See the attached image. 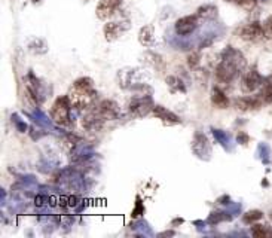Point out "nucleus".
Wrapping results in <instances>:
<instances>
[{
	"label": "nucleus",
	"mask_w": 272,
	"mask_h": 238,
	"mask_svg": "<svg viewBox=\"0 0 272 238\" xmlns=\"http://www.w3.org/2000/svg\"><path fill=\"white\" fill-rule=\"evenodd\" d=\"M264 106L262 100L258 97H250V96H246V97H238L234 100V108L241 110V112H253V110H259L260 108Z\"/></svg>",
	"instance_id": "13"
},
{
	"label": "nucleus",
	"mask_w": 272,
	"mask_h": 238,
	"mask_svg": "<svg viewBox=\"0 0 272 238\" xmlns=\"http://www.w3.org/2000/svg\"><path fill=\"white\" fill-rule=\"evenodd\" d=\"M250 234L256 238H265L272 237V230L268 228L266 225H260V224H254L250 228Z\"/></svg>",
	"instance_id": "25"
},
{
	"label": "nucleus",
	"mask_w": 272,
	"mask_h": 238,
	"mask_svg": "<svg viewBox=\"0 0 272 238\" xmlns=\"http://www.w3.org/2000/svg\"><path fill=\"white\" fill-rule=\"evenodd\" d=\"M72 110H73V106L70 103V98L68 96H60L56 97L51 108V112H50V116L54 120L56 125L60 126H68L72 124Z\"/></svg>",
	"instance_id": "3"
},
{
	"label": "nucleus",
	"mask_w": 272,
	"mask_h": 238,
	"mask_svg": "<svg viewBox=\"0 0 272 238\" xmlns=\"http://www.w3.org/2000/svg\"><path fill=\"white\" fill-rule=\"evenodd\" d=\"M26 90H27L28 97L38 106H40L46 100V97H48V91H46L45 84H42V80L32 70L28 72V74L26 78Z\"/></svg>",
	"instance_id": "4"
},
{
	"label": "nucleus",
	"mask_w": 272,
	"mask_h": 238,
	"mask_svg": "<svg viewBox=\"0 0 272 238\" xmlns=\"http://www.w3.org/2000/svg\"><path fill=\"white\" fill-rule=\"evenodd\" d=\"M262 219H264V212H260V210H258V208L246 212V213L242 214V218H241L242 224H244V225H250V226L254 225V224H258V222L262 220Z\"/></svg>",
	"instance_id": "24"
},
{
	"label": "nucleus",
	"mask_w": 272,
	"mask_h": 238,
	"mask_svg": "<svg viewBox=\"0 0 272 238\" xmlns=\"http://www.w3.org/2000/svg\"><path fill=\"white\" fill-rule=\"evenodd\" d=\"M182 224H184V219H183V218H174V219L171 220V226H172V228H177V226H180Z\"/></svg>",
	"instance_id": "36"
},
{
	"label": "nucleus",
	"mask_w": 272,
	"mask_h": 238,
	"mask_svg": "<svg viewBox=\"0 0 272 238\" xmlns=\"http://www.w3.org/2000/svg\"><path fill=\"white\" fill-rule=\"evenodd\" d=\"M68 98L70 103L73 106V109L79 110V112H86L91 110L97 106V100H98V92L94 88V80L88 76H82L78 78L70 91H68Z\"/></svg>",
	"instance_id": "1"
},
{
	"label": "nucleus",
	"mask_w": 272,
	"mask_h": 238,
	"mask_svg": "<svg viewBox=\"0 0 272 238\" xmlns=\"http://www.w3.org/2000/svg\"><path fill=\"white\" fill-rule=\"evenodd\" d=\"M154 108H155V103L152 98V91L149 92L142 91L136 94L134 97H131V100L128 102V112L134 118L148 116L149 114L154 112Z\"/></svg>",
	"instance_id": "2"
},
{
	"label": "nucleus",
	"mask_w": 272,
	"mask_h": 238,
	"mask_svg": "<svg viewBox=\"0 0 272 238\" xmlns=\"http://www.w3.org/2000/svg\"><path fill=\"white\" fill-rule=\"evenodd\" d=\"M138 42L144 48H152L155 45V27L152 24H148L140 28L138 32Z\"/></svg>",
	"instance_id": "17"
},
{
	"label": "nucleus",
	"mask_w": 272,
	"mask_h": 238,
	"mask_svg": "<svg viewBox=\"0 0 272 238\" xmlns=\"http://www.w3.org/2000/svg\"><path fill=\"white\" fill-rule=\"evenodd\" d=\"M104 122H106V119L100 115L97 108H94V109L85 112V115L82 118V128L86 130V131H91V132L100 131L103 128Z\"/></svg>",
	"instance_id": "11"
},
{
	"label": "nucleus",
	"mask_w": 272,
	"mask_h": 238,
	"mask_svg": "<svg viewBox=\"0 0 272 238\" xmlns=\"http://www.w3.org/2000/svg\"><path fill=\"white\" fill-rule=\"evenodd\" d=\"M40 2H42V0H32L33 4H38V3H40Z\"/></svg>",
	"instance_id": "38"
},
{
	"label": "nucleus",
	"mask_w": 272,
	"mask_h": 238,
	"mask_svg": "<svg viewBox=\"0 0 272 238\" xmlns=\"http://www.w3.org/2000/svg\"><path fill=\"white\" fill-rule=\"evenodd\" d=\"M200 18L195 15H184L182 18H178L174 24V32L177 36H183V38H188L190 34H194L198 27H200Z\"/></svg>",
	"instance_id": "8"
},
{
	"label": "nucleus",
	"mask_w": 272,
	"mask_h": 238,
	"mask_svg": "<svg viewBox=\"0 0 272 238\" xmlns=\"http://www.w3.org/2000/svg\"><path fill=\"white\" fill-rule=\"evenodd\" d=\"M124 0H100L96 8V15L98 20H109L116 14V10L120 8Z\"/></svg>",
	"instance_id": "12"
},
{
	"label": "nucleus",
	"mask_w": 272,
	"mask_h": 238,
	"mask_svg": "<svg viewBox=\"0 0 272 238\" xmlns=\"http://www.w3.org/2000/svg\"><path fill=\"white\" fill-rule=\"evenodd\" d=\"M79 196H76V195H70L68 196V207H76L78 204H79Z\"/></svg>",
	"instance_id": "35"
},
{
	"label": "nucleus",
	"mask_w": 272,
	"mask_h": 238,
	"mask_svg": "<svg viewBox=\"0 0 272 238\" xmlns=\"http://www.w3.org/2000/svg\"><path fill=\"white\" fill-rule=\"evenodd\" d=\"M236 142H238L240 144H242V146H247L248 142H250V136H248L246 131H240V132L236 134Z\"/></svg>",
	"instance_id": "32"
},
{
	"label": "nucleus",
	"mask_w": 272,
	"mask_h": 238,
	"mask_svg": "<svg viewBox=\"0 0 272 238\" xmlns=\"http://www.w3.org/2000/svg\"><path fill=\"white\" fill-rule=\"evenodd\" d=\"M212 131H213V136H214V138H216V142H218V144L223 146L226 150H230V149L228 148V144H229V142H230L229 134L224 132L223 130H216V128H212Z\"/></svg>",
	"instance_id": "27"
},
{
	"label": "nucleus",
	"mask_w": 272,
	"mask_h": 238,
	"mask_svg": "<svg viewBox=\"0 0 272 238\" xmlns=\"http://www.w3.org/2000/svg\"><path fill=\"white\" fill-rule=\"evenodd\" d=\"M176 236V231H172V230H170V231H164L160 234V237H174Z\"/></svg>",
	"instance_id": "37"
},
{
	"label": "nucleus",
	"mask_w": 272,
	"mask_h": 238,
	"mask_svg": "<svg viewBox=\"0 0 272 238\" xmlns=\"http://www.w3.org/2000/svg\"><path fill=\"white\" fill-rule=\"evenodd\" d=\"M196 16L200 18V21H204V22L214 21L218 18V6H214V4L200 6L196 10Z\"/></svg>",
	"instance_id": "21"
},
{
	"label": "nucleus",
	"mask_w": 272,
	"mask_h": 238,
	"mask_svg": "<svg viewBox=\"0 0 272 238\" xmlns=\"http://www.w3.org/2000/svg\"><path fill=\"white\" fill-rule=\"evenodd\" d=\"M264 84H265V78L258 72L256 67H250V68L244 70L242 78H241V90H242V92L252 94L256 90L262 88Z\"/></svg>",
	"instance_id": "7"
},
{
	"label": "nucleus",
	"mask_w": 272,
	"mask_h": 238,
	"mask_svg": "<svg viewBox=\"0 0 272 238\" xmlns=\"http://www.w3.org/2000/svg\"><path fill=\"white\" fill-rule=\"evenodd\" d=\"M143 61H146V64H149L154 70H156L158 73H164L165 72V60L162 58V56L154 52V51H146L144 56H143Z\"/></svg>",
	"instance_id": "18"
},
{
	"label": "nucleus",
	"mask_w": 272,
	"mask_h": 238,
	"mask_svg": "<svg viewBox=\"0 0 272 238\" xmlns=\"http://www.w3.org/2000/svg\"><path fill=\"white\" fill-rule=\"evenodd\" d=\"M220 58H228L230 60V61H234L241 70H246L247 68V60L244 57V54L240 50L234 48V46H226L220 52Z\"/></svg>",
	"instance_id": "16"
},
{
	"label": "nucleus",
	"mask_w": 272,
	"mask_h": 238,
	"mask_svg": "<svg viewBox=\"0 0 272 238\" xmlns=\"http://www.w3.org/2000/svg\"><path fill=\"white\" fill-rule=\"evenodd\" d=\"M128 30H130L128 21H112V22L104 24V27H103V33H104V38L108 42H113V40L119 39Z\"/></svg>",
	"instance_id": "10"
},
{
	"label": "nucleus",
	"mask_w": 272,
	"mask_h": 238,
	"mask_svg": "<svg viewBox=\"0 0 272 238\" xmlns=\"http://www.w3.org/2000/svg\"><path fill=\"white\" fill-rule=\"evenodd\" d=\"M190 149H192V154L201 160V161H210L212 160V155H213V148H212V143L208 140V137L201 132V131H195L194 137H192V143H190Z\"/></svg>",
	"instance_id": "6"
},
{
	"label": "nucleus",
	"mask_w": 272,
	"mask_h": 238,
	"mask_svg": "<svg viewBox=\"0 0 272 238\" xmlns=\"http://www.w3.org/2000/svg\"><path fill=\"white\" fill-rule=\"evenodd\" d=\"M259 98L264 104H272V80H265L259 92Z\"/></svg>",
	"instance_id": "26"
},
{
	"label": "nucleus",
	"mask_w": 272,
	"mask_h": 238,
	"mask_svg": "<svg viewBox=\"0 0 272 238\" xmlns=\"http://www.w3.org/2000/svg\"><path fill=\"white\" fill-rule=\"evenodd\" d=\"M200 66H201V52H200V50L198 51H192L188 56V67L190 70H198Z\"/></svg>",
	"instance_id": "28"
},
{
	"label": "nucleus",
	"mask_w": 272,
	"mask_h": 238,
	"mask_svg": "<svg viewBox=\"0 0 272 238\" xmlns=\"http://www.w3.org/2000/svg\"><path fill=\"white\" fill-rule=\"evenodd\" d=\"M12 122H14V125H15V128H16V131H20V132H27V130H28L27 122L21 120V118H20L16 114H14V115H12Z\"/></svg>",
	"instance_id": "30"
},
{
	"label": "nucleus",
	"mask_w": 272,
	"mask_h": 238,
	"mask_svg": "<svg viewBox=\"0 0 272 238\" xmlns=\"http://www.w3.org/2000/svg\"><path fill=\"white\" fill-rule=\"evenodd\" d=\"M242 73H244V70H241L234 61L228 58H220L216 66V70H214L216 79L220 84H230L235 79H238Z\"/></svg>",
	"instance_id": "5"
},
{
	"label": "nucleus",
	"mask_w": 272,
	"mask_h": 238,
	"mask_svg": "<svg viewBox=\"0 0 272 238\" xmlns=\"http://www.w3.org/2000/svg\"><path fill=\"white\" fill-rule=\"evenodd\" d=\"M234 219V214L230 212H223V210H214L208 214L206 224L210 225V226H216L220 224H224V222H230Z\"/></svg>",
	"instance_id": "19"
},
{
	"label": "nucleus",
	"mask_w": 272,
	"mask_h": 238,
	"mask_svg": "<svg viewBox=\"0 0 272 238\" xmlns=\"http://www.w3.org/2000/svg\"><path fill=\"white\" fill-rule=\"evenodd\" d=\"M240 38L246 42H258L264 36V24L259 21H252L246 26H242L238 32Z\"/></svg>",
	"instance_id": "9"
},
{
	"label": "nucleus",
	"mask_w": 272,
	"mask_h": 238,
	"mask_svg": "<svg viewBox=\"0 0 272 238\" xmlns=\"http://www.w3.org/2000/svg\"><path fill=\"white\" fill-rule=\"evenodd\" d=\"M218 204H223V206H230V204H232L229 195H222V196L218 200Z\"/></svg>",
	"instance_id": "34"
},
{
	"label": "nucleus",
	"mask_w": 272,
	"mask_h": 238,
	"mask_svg": "<svg viewBox=\"0 0 272 238\" xmlns=\"http://www.w3.org/2000/svg\"><path fill=\"white\" fill-rule=\"evenodd\" d=\"M260 2H264V3H268V2H271V0H260Z\"/></svg>",
	"instance_id": "40"
},
{
	"label": "nucleus",
	"mask_w": 272,
	"mask_h": 238,
	"mask_svg": "<svg viewBox=\"0 0 272 238\" xmlns=\"http://www.w3.org/2000/svg\"><path fill=\"white\" fill-rule=\"evenodd\" d=\"M212 103L218 109H228L229 104H230V100H229V97L226 96V92L222 88L213 86V90H212Z\"/></svg>",
	"instance_id": "20"
},
{
	"label": "nucleus",
	"mask_w": 272,
	"mask_h": 238,
	"mask_svg": "<svg viewBox=\"0 0 272 238\" xmlns=\"http://www.w3.org/2000/svg\"><path fill=\"white\" fill-rule=\"evenodd\" d=\"M268 216H270V220H271V224H272V208L270 210V213H268Z\"/></svg>",
	"instance_id": "39"
},
{
	"label": "nucleus",
	"mask_w": 272,
	"mask_h": 238,
	"mask_svg": "<svg viewBox=\"0 0 272 238\" xmlns=\"http://www.w3.org/2000/svg\"><path fill=\"white\" fill-rule=\"evenodd\" d=\"M262 24H264V36H265V39L272 40V15H270Z\"/></svg>",
	"instance_id": "31"
},
{
	"label": "nucleus",
	"mask_w": 272,
	"mask_h": 238,
	"mask_svg": "<svg viewBox=\"0 0 272 238\" xmlns=\"http://www.w3.org/2000/svg\"><path fill=\"white\" fill-rule=\"evenodd\" d=\"M27 48H28V51H30L32 54H34V56H44V54H46L48 50H50L46 40L42 39V38H33V39L28 42Z\"/></svg>",
	"instance_id": "22"
},
{
	"label": "nucleus",
	"mask_w": 272,
	"mask_h": 238,
	"mask_svg": "<svg viewBox=\"0 0 272 238\" xmlns=\"http://www.w3.org/2000/svg\"><path fill=\"white\" fill-rule=\"evenodd\" d=\"M144 212H146L144 204L142 202V198H140V196H137V198H136V207H134V210H132V213H131L132 219H138V218H142V216L144 214Z\"/></svg>",
	"instance_id": "29"
},
{
	"label": "nucleus",
	"mask_w": 272,
	"mask_h": 238,
	"mask_svg": "<svg viewBox=\"0 0 272 238\" xmlns=\"http://www.w3.org/2000/svg\"><path fill=\"white\" fill-rule=\"evenodd\" d=\"M97 110L100 112V115L106 120H113L119 116V104L114 102V100H110V98H106V100H102L97 106Z\"/></svg>",
	"instance_id": "14"
},
{
	"label": "nucleus",
	"mask_w": 272,
	"mask_h": 238,
	"mask_svg": "<svg viewBox=\"0 0 272 238\" xmlns=\"http://www.w3.org/2000/svg\"><path fill=\"white\" fill-rule=\"evenodd\" d=\"M152 115L155 118L161 119L164 124H166V125H178V124H182V118L177 114H174L172 110L164 108L161 104H155Z\"/></svg>",
	"instance_id": "15"
},
{
	"label": "nucleus",
	"mask_w": 272,
	"mask_h": 238,
	"mask_svg": "<svg viewBox=\"0 0 272 238\" xmlns=\"http://www.w3.org/2000/svg\"><path fill=\"white\" fill-rule=\"evenodd\" d=\"M232 2L242 6L244 9H253L256 6V3H258V0H232Z\"/></svg>",
	"instance_id": "33"
},
{
	"label": "nucleus",
	"mask_w": 272,
	"mask_h": 238,
	"mask_svg": "<svg viewBox=\"0 0 272 238\" xmlns=\"http://www.w3.org/2000/svg\"><path fill=\"white\" fill-rule=\"evenodd\" d=\"M165 80H166V85H168V88H170L171 92H183V94H184V92L188 91L184 82H183L178 76L170 74V76H166Z\"/></svg>",
	"instance_id": "23"
}]
</instances>
